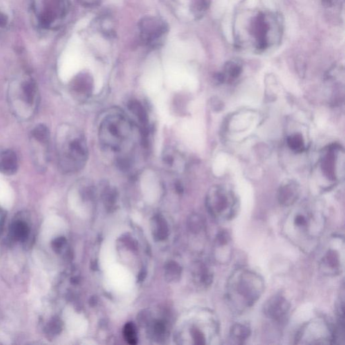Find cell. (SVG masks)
<instances>
[{
  "mask_svg": "<svg viewBox=\"0 0 345 345\" xmlns=\"http://www.w3.org/2000/svg\"><path fill=\"white\" fill-rule=\"evenodd\" d=\"M326 226L320 210L308 204H301L287 215L282 224L286 238L305 253L317 247Z\"/></svg>",
  "mask_w": 345,
  "mask_h": 345,
  "instance_id": "6da1fadb",
  "label": "cell"
},
{
  "mask_svg": "<svg viewBox=\"0 0 345 345\" xmlns=\"http://www.w3.org/2000/svg\"><path fill=\"white\" fill-rule=\"evenodd\" d=\"M264 291V279L260 274L251 270L237 269L226 283V303L231 312L242 314L260 299Z\"/></svg>",
  "mask_w": 345,
  "mask_h": 345,
  "instance_id": "7a4b0ae2",
  "label": "cell"
},
{
  "mask_svg": "<svg viewBox=\"0 0 345 345\" xmlns=\"http://www.w3.org/2000/svg\"><path fill=\"white\" fill-rule=\"evenodd\" d=\"M56 154L59 170L71 174L84 168L89 157V148L84 135L75 127L63 125L57 132Z\"/></svg>",
  "mask_w": 345,
  "mask_h": 345,
  "instance_id": "3957f363",
  "label": "cell"
},
{
  "mask_svg": "<svg viewBox=\"0 0 345 345\" xmlns=\"http://www.w3.org/2000/svg\"><path fill=\"white\" fill-rule=\"evenodd\" d=\"M132 132V124L125 116L118 113L107 116L99 126V137L104 148L119 152L128 143Z\"/></svg>",
  "mask_w": 345,
  "mask_h": 345,
  "instance_id": "277c9868",
  "label": "cell"
},
{
  "mask_svg": "<svg viewBox=\"0 0 345 345\" xmlns=\"http://www.w3.org/2000/svg\"><path fill=\"white\" fill-rule=\"evenodd\" d=\"M9 100L16 114L28 118L37 109L39 92L35 81L26 78L14 82L9 89Z\"/></svg>",
  "mask_w": 345,
  "mask_h": 345,
  "instance_id": "5b68a950",
  "label": "cell"
},
{
  "mask_svg": "<svg viewBox=\"0 0 345 345\" xmlns=\"http://www.w3.org/2000/svg\"><path fill=\"white\" fill-rule=\"evenodd\" d=\"M206 206L211 217L219 222L231 220L239 208L234 192L222 186L212 187L206 197Z\"/></svg>",
  "mask_w": 345,
  "mask_h": 345,
  "instance_id": "8992f818",
  "label": "cell"
},
{
  "mask_svg": "<svg viewBox=\"0 0 345 345\" xmlns=\"http://www.w3.org/2000/svg\"><path fill=\"white\" fill-rule=\"evenodd\" d=\"M296 344H334V326L322 318H318L305 323L301 329Z\"/></svg>",
  "mask_w": 345,
  "mask_h": 345,
  "instance_id": "52a82bcc",
  "label": "cell"
},
{
  "mask_svg": "<svg viewBox=\"0 0 345 345\" xmlns=\"http://www.w3.org/2000/svg\"><path fill=\"white\" fill-rule=\"evenodd\" d=\"M344 240L334 237L323 249L319 260V269L326 276H337L345 267Z\"/></svg>",
  "mask_w": 345,
  "mask_h": 345,
  "instance_id": "ba28073f",
  "label": "cell"
},
{
  "mask_svg": "<svg viewBox=\"0 0 345 345\" xmlns=\"http://www.w3.org/2000/svg\"><path fill=\"white\" fill-rule=\"evenodd\" d=\"M32 154L38 161V165L44 167L48 159L49 145L50 143V134L48 127L44 125H39L31 132Z\"/></svg>",
  "mask_w": 345,
  "mask_h": 345,
  "instance_id": "9c48e42d",
  "label": "cell"
},
{
  "mask_svg": "<svg viewBox=\"0 0 345 345\" xmlns=\"http://www.w3.org/2000/svg\"><path fill=\"white\" fill-rule=\"evenodd\" d=\"M270 15L263 12L257 14L251 23V32L254 36L256 48L258 51H264L269 46V32L272 30L270 24Z\"/></svg>",
  "mask_w": 345,
  "mask_h": 345,
  "instance_id": "30bf717a",
  "label": "cell"
},
{
  "mask_svg": "<svg viewBox=\"0 0 345 345\" xmlns=\"http://www.w3.org/2000/svg\"><path fill=\"white\" fill-rule=\"evenodd\" d=\"M290 303L280 295L270 298L264 305V313L270 319L275 321L283 320L290 310Z\"/></svg>",
  "mask_w": 345,
  "mask_h": 345,
  "instance_id": "8fae6325",
  "label": "cell"
},
{
  "mask_svg": "<svg viewBox=\"0 0 345 345\" xmlns=\"http://www.w3.org/2000/svg\"><path fill=\"white\" fill-rule=\"evenodd\" d=\"M215 256L219 264L228 263L232 256L231 239L226 231H221L215 241Z\"/></svg>",
  "mask_w": 345,
  "mask_h": 345,
  "instance_id": "7c38bea8",
  "label": "cell"
},
{
  "mask_svg": "<svg viewBox=\"0 0 345 345\" xmlns=\"http://www.w3.org/2000/svg\"><path fill=\"white\" fill-rule=\"evenodd\" d=\"M194 282L200 288H208L213 281V272L209 266L204 262H197L192 269Z\"/></svg>",
  "mask_w": 345,
  "mask_h": 345,
  "instance_id": "4fadbf2b",
  "label": "cell"
},
{
  "mask_svg": "<svg viewBox=\"0 0 345 345\" xmlns=\"http://www.w3.org/2000/svg\"><path fill=\"white\" fill-rule=\"evenodd\" d=\"M300 188L295 181H288L280 187L278 199L280 204L289 206L294 204L299 198Z\"/></svg>",
  "mask_w": 345,
  "mask_h": 345,
  "instance_id": "5bb4252c",
  "label": "cell"
},
{
  "mask_svg": "<svg viewBox=\"0 0 345 345\" xmlns=\"http://www.w3.org/2000/svg\"><path fill=\"white\" fill-rule=\"evenodd\" d=\"M19 168V160L13 150L10 149L0 151V172L5 175L15 174Z\"/></svg>",
  "mask_w": 345,
  "mask_h": 345,
  "instance_id": "9a60e30c",
  "label": "cell"
},
{
  "mask_svg": "<svg viewBox=\"0 0 345 345\" xmlns=\"http://www.w3.org/2000/svg\"><path fill=\"white\" fill-rule=\"evenodd\" d=\"M128 108L129 111L137 118L138 122L141 124L142 134H143V137L144 136L143 138L147 140L148 132V116L145 107L138 100H132L128 103Z\"/></svg>",
  "mask_w": 345,
  "mask_h": 345,
  "instance_id": "2e32d148",
  "label": "cell"
},
{
  "mask_svg": "<svg viewBox=\"0 0 345 345\" xmlns=\"http://www.w3.org/2000/svg\"><path fill=\"white\" fill-rule=\"evenodd\" d=\"M151 229L154 238L157 241L166 240L169 235L168 224L164 217L154 215L151 220Z\"/></svg>",
  "mask_w": 345,
  "mask_h": 345,
  "instance_id": "e0dca14e",
  "label": "cell"
},
{
  "mask_svg": "<svg viewBox=\"0 0 345 345\" xmlns=\"http://www.w3.org/2000/svg\"><path fill=\"white\" fill-rule=\"evenodd\" d=\"M251 334L250 328L244 323H235L232 326L229 334V340L232 344L242 345Z\"/></svg>",
  "mask_w": 345,
  "mask_h": 345,
  "instance_id": "ac0fdd59",
  "label": "cell"
},
{
  "mask_svg": "<svg viewBox=\"0 0 345 345\" xmlns=\"http://www.w3.org/2000/svg\"><path fill=\"white\" fill-rule=\"evenodd\" d=\"M11 236L18 242H23L27 240L30 234L29 226L25 221H14L10 227Z\"/></svg>",
  "mask_w": 345,
  "mask_h": 345,
  "instance_id": "d6986e66",
  "label": "cell"
},
{
  "mask_svg": "<svg viewBox=\"0 0 345 345\" xmlns=\"http://www.w3.org/2000/svg\"><path fill=\"white\" fill-rule=\"evenodd\" d=\"M73 89L77 93L84 96L91 94L93 90V83L87 75H82L75 79L73 83Z\"/></svg>",
  "mask_w": 345,
  "mask_h": 345,
  "instance_id": "ffe728a7",
  "label": "cell"
},
{
  "mask_svg": "<svg viewBox=\"0 0 345 345\" xmlns=\"http://www.w3.org/2000/svg\"><path fill=\"white\" fill-rule=\"evenodd\" d=\"M182 269L179 264L174 261L167 262L165 266V278L169 282H175L180 279Z\"/></svg>",
  "mask_w": 345,
  "mask_h": 345,
  "instance_id": "44dd1931",
  "label": "cell"
},
{
  "mask_svg": "<svg viewBox=\"0 0 345 345\" xmlns=\"http://www.w3.org/2000/svg\"><path fill=\"white\" fill-rule=\"evenodd\" d=\"M242 73V65L238 61L231 60L225 64L223 74L224 80L226 78L236 79Z\"/></svg>",
  "mask_w": 345,
  "mask_h": 345,
  "instance_id": "7402d4cb",
  "label": "cell"
},
{
  "mask_svg": "<svg viewBox=\"0 0 345 345\" xmlns=\"http://www.w3.org/2000/svg\"><path fill=\"white\" fill-rule=\"evenodd\" d=\"M188 226L190 231L194 234H198L204 231L205 222L204 219L198 214H193L189 217Z\"/></svg>",
  "mask_w": 345,
  "mask_h": 345,
  "instance_id": "603a6c76",
  "label": "cell"
},
{
  "mask_svg": "<svg viewBox=\"0 0 345 345\" xmlns=\"http://www.w3.org/2000/svg\"><path fill=\"white\" fill-rule=\"evenodd\" d=\"M102 198L106 207L111 208L115 206L118 199V192L116 189L106 186L102 194Z\"/></svg>",
  "mask_w": 345,
  "mask_h": 345,
  "instance_id": "cb8c5ba5",
  "label": "cell"
},
{
  "mask_svg": "<svg viewBox=\"0 0 345 345\" xmlns=\"http://www.w3.org/2000/svg\"><path fill=\"white\" fill-rule=\"evenodd\" d=\"M123 337L129 345H136L138 343L137 332L134 323H127L123 328Z\"/></svg>",
  "mask_w": 345,
  "mask_h": 345,
  "instance_id": "d4e9b609",
  "label": "cell"
},
{
  "mask_svg": "<svg viewBox=\"0 0 345 345\" xmlns=\"http://www.w3.org/2000/svg\"><path fill=\"white\" fill-rule=\"evenodd\" d=\"M287 145L289 148L296 152H301L305 148L303 137L300 134L291 135L287 138Z\"/></svg>",
  "mask_w": 345,
  "mask_h": 345,
  "instance_id": "484cf974",
  "label": "cell"
},
{
  "mask_svg": "<svg viewBox=\"0 0 345 345\" xmlns=\"http://www.w3.org/2000/svg\"><path fill=\"white\" fill-rule=\"evenodd\" d=\"M166 326L162 321H156L151 326L150 333L154 339L159 340L164 337Z\"/></svg>",
  "mask_w": 345,
  "mask_h": 345,
  "instance_id": "4316f807",
  "label": "cell"
},
{
  "mask_svg": "<svg viewBox=\"0 0 345 345\" xmlns=\"http://www.w3.org/2000/svg\"><path fill=\"white\" fill-rule=\"evenodd\" d=\"M62 330V322L60 320L55 318L48 323L46 327L47 334L50 336H55L60 333Z\"/></svg>",
  "mask_w": 345,
  "mask_h": 345,
  "instance_id": "83f0119b",
  "label": "cell"
},
{
  "mask_svg": "<svg viewBox=\"0 0 345 345\" xmlns=\"http://www.w3.org/2000/svg\"><path fill=\"white\" fill-rule=\"evenodd\" d=\"M209 5L210 0H194L192 10L197 15H202L207 10Z\"/></svg>",
  "mask_w": 345,
  "mask_h": 345,
  "instance_id": "f1b7e54d",
  "label": "cell"
},
{
  "mask_svg": "<svg viewBox=\"0 0 345 345\" xmlns=\"http://www.w3.org/2000/svg\"><path fill=\"white\" fill-rule=\"evenodd\" d=\"M66 240L64 237H57L52 242V247H53V250L55 252L59 253L64 246L66 245Z\"/></svg>",
  "mask_w": 345,
  "mask_h": 345,
  "instance_id": "f546056e",
  "label": "cell"
},
{
  "mask_svg": "<svg viewBox=\"0 0 345 345\" xmlns=\"http://www.w3.org/2000/svg\"><path fill=\"white\" fill-rule=\"evenodd\" d=\"M344 0H321L325 8H333L334 7L343 4Z\"/></svg>",
  "mask_w": 345,
  "mask_h": 345,
  "instance_id": "4dcf8cb0",
  "label": "cell"
},
{
  "mask_svg": "<svg viewBox=\"0 0 345 345\" xmlns=\"http://www.w3.org/2000/svg\"><path fill=\"white\" fill-rule=\"evenodd\" d=\"M175 188L176 190H177L179 193H181V192H183V187L180 183H177V184L175 185Z\"/></svg>",
  "mask_w": 345,
  "mask_h": 345,
  "instance_id": "1f68e13d",
  "label": "cell"
},
{
  "mask_svg": "<svg viewBox=\"0 0 345 345\" xmlns=\"http://www.w3.org/2000/svg\"><path fill=\"white\" fill-rule=\"evenodd\" d=\"M5 23H6V20H5L4 16L0 14V25H5Z\"/></svg>",
  "mask_w": 345,
  "mask_h": 345,
  "instance_id": "d6a6232c",
  "label": "cell"
},
{
  "mask_svg": "<svg viewBox=\"0 0 345 345\" xmlns=\"http://www.w3.org/2000/svg\"><path fill=\"white\" fill-rule=\"evenodd\" d=\"M97 302V298L95 297V296H93V297L91 298V300H90V303H91L92 305H95L96 304Z\"/></svg>",
  "mask_w": 345,
  "mask_h": 345,
  "instance_id": "836d02e7",
  "label": "cell"
}]
</instances>
